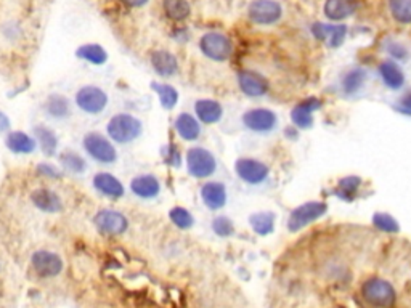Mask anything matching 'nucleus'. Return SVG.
<instances>
[{
  "label": "nucleus",
  "mask_w": 411,
  "mask_h": 308,
  "mask_svg": "<svg viewBox=\"0 0 411 308\" xmlns=\"http://www.w3.org/2000/svg\"><path fill=\"white\" fill-rule=\"evenodd\" d=\"M144 134V122L130 113H118L106 122V135L114 145H129Z\"/></svg>",
  "instance_id": "f257e3e1"
},
{
  "label": "nucleus",
  "mask_w": 411,
  "mask_h": 308,
  "mask_svg": "<svg viewBox=\"0 0 411 308\" xmlns=\"http://www.w3.org/2000/svg\"><path fill=\"white\" fill-rule=\"evenodd\" d=\"M82 148L87 156L102 166H113L118 162L116 145L108 139L106 134L92 130L87 132L82 139Z\"/></svg>",
  "instance_id": "f03ea898"
},
{
  "label": "nucleus",
  "mask_w": 411,
  "mask_h": 308,
  "mask_svg": "<svg viewBox=\"0 0 411 308\" xmlns=\"http://www.w3.org/2000/svg\"><path fill=\"white\" fill-rule=\"evenodd\" d=\"M74 104L78 106L79 111L87 115H98L106 111L109 104V97L105 89L98 85H82L81 89L76 92Z\"/></svg>",
  "instance_id": "7ed1b4c3"
},
{
  "label": "nucleus",
  "mask_w": 411,
  "mask_h": 308,
  "mask_svg": "<svg viewBox=\"0 0 411 308\" xmlns=\"http://www.w3.org/2000/svg\"><path fill=\"white\" fill-rule=\"evenodd\" d=\"M186 169L191 177L204 180L212 177L217 170L216 156L206 148L193 146L186 151Z\"/></svg>",
  "instance_id": "20e7f679"
},
{
  "label": "nucleus",
  "mask_w": 411,
  "mask_h": 308,
  "mask_svg": "<svg viewBox=\"0 0 411 308\" xmlns=\"http://www.w3.org/2000/svg\"><path fill=\"white\" fill-rule=\"evenodd\" d=\"M328 212V204L321 201H307L304 204L293 209L288 218V230L291 233L300 231L310 223L320 220Z\"/></svg>",
  "instance_id": "39448f33"
},
{
  "label": "nucleus",
  "mask_w": 411,
  "mask_h": 308,
  "mask_svg": "<svg viewBox=\"0 0 411 308\" xmlns=\"http://www.w3.org/2000/svg\"><path fill=\"white\" fill-rule=\"evenodd\" d=\"M361 294L370 305L377 308H387L396 302V289L382 278H370L365 281L361 286Z\"/></svg>",
  "instance_id": "423d86ee"
},
{
  "label": "nucleus",
  "mask_w": 411,
  "mask_h": 308,
  "mask_svg": "<svg viewBox=\"0 0 411 308\" xmlns=\"http://www.w3.org/2000/svg\"><path fill=\"white\" fill-rule=\"evenodd\" d=\"M93 227L102 234L120 236L129 230V218L116 209H100L93 216Z\"/></svg>",
  "instance_id": "0eeeda50"
},
{
  "label": "nucleus",
  "mask_w": 411,
  "mask_h": 308,
  "mask_svg": "<svg viewBox=\"0 0 411 308\" xmlns=\"http://www.w3.org/2000/svg\"><path fill=\"white\" fill-rule=\"evenodd\" d=\"M200 50L212 62H227L233 53V43L225 34L207 32L200 38Z\"/></svg>",
  "instance_id": "6e6552de"
},
{
  "label": "nucleus",
  "mask_w": 411,
  "mask_h": 308,
  "mask_svg": "<svg viewBox=\"0 0 411 308\" xmlns=\"http://www.w3.org/2000/svg\"><path fill=\"white\" fill-rule=\"evenodd\" d=\"M235 174L238 178L251 186L262 185L270 177V167L254 158H239L235 162Z\"/></svg>",
  "instance_id": "1a4fd4ad"
},
{
  "label": "nucleus",
  "mask_w": 411,
  "mask_h": 308,
  "mask_svg": "<svg viewBox=\"0 0 411 308\" xmlns=\"http://www.w3.org/2000/svg\"><path fill=\"white\" fill-rule=\"evenodd\" d=\"M243 125L254 134H272L278 127V115L268 108H252L243 114Z\"/></svg>",
  "instance_id": "9d476101"
},
{
  "label": "nucleus",
  "mask_w": 411,
  "mask_h": 308,
  "mask_svg": "<svg viewBox=\"0 0 411 308\" xmlns=\"http://www.w3.org/2000/svg\"><path fill=\"white\" fill-rule=\"evenodd\" d=\"M31 265L41 278H57L64 270V262L60 254L53 251L39 249L32 252Z\"/></svg>",
  "instance_id": "9b49d317"
},
{
  "label": "nucleus",
  "mask_w": 411,
  "mask_h": 308,
  "mask_svg": "<svg viewBox=\"0 0 411 308\" xmlns=\"http://www.w3.org/2000/svg\"><path fill=\"white\" fill-rule=\"evenodd\" d=\"M249 20L259 26H272L283 16L281 5L275 0H254L248 10Z\"/></svg>",
  "instance_id": "f8f14e48"
},
{
  "label": "nucleus",
  "mask_w": 411,
  "mask_h": 308,
  "mask_svg": "<svg viewBox=\"0 0 411 308\" xmlns=\"http://www.w3.org/2000/svg\"><path fill=\"white\" fill-rule=\"evenodd\" d=\"M29 200L37 211L43 214H50V216H57V214H62L64 211V202L63 197L58 195L57 191L52 188H36L31 191Z\"/></svg>",
  "instance_id": "ddd939ff"
},
{
  "label": "nucleus",
  "mask_w": 411,
  "mask_h": 308,
  "mask_svg": "<svg viewBox=\"0 0 411 308\" xmlns=\"http://www.w3.org/2000/svg\"><path fill=\"white\" fill-rule=\"evenodd\" d=\"M92 186L98 195L108 197V200L118 201L125 196V186L116 175L111 172H97L92 178Z\"/></svg>",
  "instance_id": "4468645a"
},
{
  "label": "nucleus",
  "mask_w": 411,
  "mask_h": 308,
  "mask_svg": "<svg viewBox=\"0 0 411 308\" xmlns=\"http://www.w3.org/2000/svg\"><path fill=\"white\" fill-rule=\"evenodd\" d=\"M320 108H321L320 98L309 97V98H305V100L299 102L291 111L293 124L300 130L312 129V127H314V124H315L314 113L319 111Z\"/></svg>",
  "instance_id": "2eb2a0df"
},
{
  "label": "nucleus",
  "mask_w": 411,
  "mask_h": 308,
  "mask_svg": "<svg viewBox=\"0 0 411 308\" xmlns=\"http://www.w3.org/2000/svg\"><path fill=\"white\" fill-rule=\"evenodd\" d=\"M5 148L16 156H31L37 151V141L34 135L23 130H10L5 135Z\"/></svg>",
  "instance_id": "dca6fc26"
},
{
  "label": "nucleus",
  "mask_w": 411,
  "mask_h": 308,
  "mask_svg": "<svg viewBox=\"0 0 411 308\" xmlns=\"http://www.w3.org/2000/svg\"><path fill=\"white\" fill-rule=\"evenodd\" d=\"M130 192L140 200L150 201L160 196L161 181L153 174H140L130 180Z\"/></svg>",
  "instance_id": "f3484780"
},
{
  "label": "nucleus",
  "mask_w": 411,
  "mask_h": 308,
  "mask_svg": "<svg viewBox=\"0 0 411 308\" xmlns=\"http://www.w3.org/2000/svg\"><path fill=\"white\" fill-rule=\"evenodd\" d=\"M238 85L239 90L244 93L246 97L259 98L264 97L268 92V82L264 76L251 69H243L238 73Z\"/></svg>",
  "instance_id": "a211bd4d"
},
{
  "label": "nucleus",
  "mask_w": 411,
  "mask_h": 308,
  "mask_svg": "<svg viewBox=\"0 0 411 308\" xmlns=\"http://www.w3.org/2000/svg\"><path fill=\"white\" fill-rule=\"evenodd\" d=\"M42 111L52 120H64L73 115V103L67 95L50 93L42 103Z\"/></svg>",
  "instance_id": "6ab92c4d"
},
{
  "label": "nucleus",
  "mask_w": 411,
  "mask_h": 308,
  "mask_svg": "<svg viewBox=\"0 0 411 308\" xmlns=\"http://www.w3.org/2000/svg\"><path fill=\"white\" fill-rule=\"evenodd\" d=\"M312 34L315 38L325 42L330 48L341 47L345 36H347V26L345 24H325V23H315L312 26Z\"/></svg>",
  "instance_id": "aec40b11"
},
{
  "label": "nucleus",
  "mask_w": 411,
  "mask_h": 308,
  "mask_svg": "<svg viewBox=\"0 0 411 308\" xmlns=\"http://www.w3.org/2000/svg\"><path fill=\"white\" fill-rule=\"evenodd\" d=\"M32 135L37 141V148L46 158H53L58 154L60 148V139L52 127H48L46 124H37L32 129Z\"/></svg>",
  "instance_id": "412c9836"
},
{
  "label": "nucleus",
  "mask_w": 411,
  "mask_h": 308,
  "mask_svg": "<svg viewBox=\"0 0 411 308\" xmlns=\"http://www.w3.org/2000/svg\"><path fill=\"white\" fill-rule=\"evenodd\" d=\"M201 200L209 211H221L227 204V188L221 181H206L201 186Z\"/></svg>",
  "instance_id": "4be33fe9"
},
{
  "label": "nucleus",
  "mask_w": 411,
  "mask_h": 308,
  "mask_svg": "<svg viewBox=\"0 0 411 308\" xmlns=\"http://www.w3.org/2000/svg\"><path fill=\"white\" fill-rule=\"evenodd\" d=\"M150 63L153 71L160 77H172L179 73L177 57L164 48L151 52Z\"/></svg>",
  "instance_id": "5701e85b"
},
{
  "label": "nucleus",
  "mask_w": 411,
  "mask_h": 308,
  "mask_svg": "<svg viewBox=\"0 0 411 308\" xmlns=\"http://www.w3.org/2000/svg\"><path fill=\"white\" fill-rule=\"evenodd\" d=\"M174 129L183 141H196L201 136L200 120L190 113H180L174 120Z\"/></svg>",
  "instance_id": "b1692460"
},
{
  "label": "nucleus",
  "mask_w": 411,
  "mask_h": 308,
  "mask_svg": "<svg viewBox=\"0 0 411 308\" xmlns=\"http://www.w3.org/2000/svg\"><path fill=\"white\" fill-rule=\"evenodd\" d=\"M195 115L202 124H217L223 118V108L217 100L201 98L195 103Z\"/></svg>",
  "instance_id": "393cba45"
},
{
  "label": "nucleus",
  "mask_w": 411,
  "mask_h": 308,
  "mask_svg": "<svg viewBox=\"0 0 411 308\" xmlns=\"http://www.w3.org/2000/svg\"><path fill=\"white\" fill-rule=\"evenodd\" d=\"M377 73H379L381 80L384 82V85L389 90L398 92L405 87V80L407 79H405L403 69L400 68V64L392 62V59H389V62H382L379 64V68H377Z\"/></svg>",
  "instance_id": "a878e982"
},
{
  "label": "nucleus",
  "mask_w": 411,
  "mask_h": 308,
  "mask_svg": "<svg viewBox=\"0 0 411 308\" xmlns=\"http://www.w3.org/2000/svg\"><path fill=\"white\" fill-rule=\"evenodd\" d=\"M358 8L357 0H326L325 2V15L331 21H342L349 16H352Z\"/></svg>",
  "instance_id": "bb28decb"
},
{
  "label": "nucleus",
  "mask_w": 411,
  "mask_h": 308,
  "mask_svg": "<svg viewBox=\"0 0 411 308\" xmlns=\"http://www.w3.org/2000/svg\"><path fill=\"white\" fill-rule=\"evenodd\" d=\"M76 58L92 66L106 64L109 55L108 50L100 43H82L76 48Z\"/></svg>",
  "instance_id": "cd10ccee"
},
{
  "label": "nucleus",
  "mask_w": 411,
  "mask_h": 308,
  "mask_svg": "<svg viewBox=\"0 0 411 308\" xmlns=\"http://www.w3.org/2000/svg\"><path fill=\"white\" fill-rule=\"evenodd\" d=\"M58 162L60 167H62L64 172H69L73 175H82L87 172V169H89L87 159L82 156L81 153L73 150H64L62 153H58Z\"/></svg>",
  "instance_id": "c85d7f7f"
},
{
  "label": "nucleus",
  "mask_w": 411,
  "mask_h": 308,
  "mask_svg": "<svg viewBox=\"0 0 411 308\" xmlns=\"http://www.w3.org/2000/svg\"><path fill=\"white\" fill-rule=\"evenodd\" d=\"M366 80H368V73L363 68H352L342 76L341 87L345 95H357L363 89Z\"/></svg>",
  "instance_id": "c756f323"
},
{
  "label": "nucleus",
  "mask_w": 411,
  "mask_h": 308,
  "mask_svg": "<svg viewBox=\"0 0 411 308\" xmlns=\"http://www.w3.org/2000/svg\"><path fill=\"white\" fill-rule=\"evenodd\" d=\"M275 222H277V216L270 211L254 212L252 216H249L251 228L256 234L259 236L272 234L273 230H275Z\"/></svg>",
  "instance_id": "7c9ffc66"
},
{
  "label": "nucleus",
  "mask_w": 411,
  "mask_h": 308,
  "mask_svg": "<svg viewBox=\"0 0 411 308\" xmlns=\"http://www.w3.org/2000/svg\"><path fill=\"white\" fill-rule=\"evenodd\" d=\"M151 90L160 98L161 106L166 111H171L179 103V92L174 85L166 84V82H151Z\"/></svg>",
  "instance_id": "2f4dec72"
},
{
  "label": "nucleus",
  "mask_w": 411,
  "mask_h": 308,
  "mask_svg": "<svg viewBox=\"0 0 411 308\" xmlns=\"http://www.w3.org/2000/svg\"><path fill=\"white\" fill-rule=\"evenodd\" d=\"M162 10L172 21H185L191 13L188 0H162Z\"/></svg>",
  "instance_id": "473e14b6"
},
{
  "label": "nucleus",
  "mask_w": 411,
  "mask_h": 308,
  "mask_svg": "<svg viewBox=\"0 0 411 308\" xmlns=\"http://www.w3.org/2000/svg\"><path fill=\"white\" fill-rule=\"evenodd\" d=\"M169 218L179 230H190L195 225V217L188 209L182 206H175L169 211Z\"/></svg>",
  "instance_id": "72a5a7b5"
},
{
  "label": "nucleus",
  "mask_w": 411,
  "mask_h": 308,
  "mask_svg": "<svg viewBox=\"0 0 411 308\" xmlns=\"http://www.w3.org/2000/svg\"><path fill=\"white\" fill-rule=\"evenodd\" d=\"M389 10L398 23L411 24V0H389Z\"/></svg>",
  "instance_id": "f704fd0d"
},
{
  "label": "nucleus",
  "mask_w": 411,
  "mask_h": 308,
  "mask_svg": "<svg viewBox=\"0 0 411 308\" xmlns=\"http://www.w3.org/2000/svg\"><path fill=\"white\" fill-rule=\"evenodd\" d=\"M372 227L382 233H398L400 225L397 218L387 212H376L372 216Z\"/></svg>",
  "instance_id": "c9c22d12"
},
{
  "label": "nucleus",
  "mask_w": 411,
  "mask_h": 308,
  "mask_svg": "<svg viewBox=\"0 0 411 308\" xmlns=\"http://www.w3.org/2000/svg\"><path fill=\"white\" fill-rule=\"evenodd\" d=\"M361 185V178L360 177H344L339 180L337 183V195L342 197L345 201H352L355 192L358 191Z\"/></svg>",
  "instance_id": "e433bc0d"
},
{
  "label": "nucleus",
  "mask_w": 411,
  "mask_h": 308,
  "mask_svg": "<svg viewBox=\"0 0 411 308\" xmlns=\"http://www.w3.org/2000/svg\"><path fill=\"white\" fill-rule=\"evenodd\" d=\"M36 175H39V177L47 178V180L58 181V180L63 178L64 170L60 166H57V164L43 161V162H39L36 166Z\"/></svg>",
  "instance_id": "4c0bfd02"
},
{
  "label": "nucleus",
  "mask_w": 411,
  "mask_h": 308,
  "mask_svg": "<svg viewBox=\"0 0 411 308\" xmlns=\"http://www.w3.org/2000/svg\"><path fill=\"white\" fill-rule=\"evenodd\" d=\"M161 158L166 166L169 167H174V169H179L182 167V154H180L179 148L172 145V143H169V145H164L161 148Z\"/></svg>",
  "instance_id": "58836bf2"
},
{
  "label": "nucleus",
  "mask_w": 411,
  "mask_h": 308,
  "mask_svg": "<svg viewBox=\"0 0 411 308\" xmlns=\"http://www.w3.org/2000/svg\"><path fill=\"white\" fill-rule=\"evenodd\" d=\"M212 231L221 238H228L235 233V223L232 222V218H228L227 216H218L212 220L211 223Z\"/></svg>",
  "instance_id": "ea45409f"
},
{
  "label": "nucleus",
  "mask_w": 411,
  "mask_h": 308,
  "mask_svg": "<svg viewBox=\"0 0 411 308\" xmlns=\"http://www.w3.org/2000/svg\"><path fill=\"white\" fill-rule=\"evenodd\" d=\"M387 52H389V55H391V57L397 58V59H405V58L408 57L407 48H405V47L402 46V43H397V42L389 43Z\"/></svg>",
  "instance_id": "a19ab883"
},
{
  "label": "nucleus",
  "mask_w": 411,
  "mask_h": 308,
  "mask_svg": "<svg viewBox=\"0 0 411 308\" xmlns=\"http://www.w3.org/2000/svg\"><path fill=\"white\" fill-rule=\"evenodd\" d=\"M10 130H12V119L8 118L7 113L0 109V134L7 135Z\"/></svg>",
  "instance_id": "79ce46f5"
},
{
  "label": "nucleus",
  "mask_w": 411,
  "mask_h": 308,
  "mask_svg": "<svg viewBox=\"0 0 411 308\" xmlns=\"http://www.w3.org/2000/svg\"><path fill=\"white\" fill-rule=\"evenodd\" d=\"M398 108L402 109L403 113H411V90L403 93L402 98L398 100Z\"/></svg>",
  "instance_id": "37998d69"
},
{
  "label": "nucleus",
  "mask_w": 411,
  "mask_h": 308,
  "mask_svg": "<svg viewBox=\"0 0 411 308\" xmlns=\"http://www.w3.org/2000/svg\"><path fill=\"white\" fill-rule=\"evenodd\" d=\"M4 26L7 27V29H10V34L5 36V38H8V41H15V38L21 34L20 26L16 23H12V21H10V23H7V24H4Z\"/></svg>",
  "instance_id": "c03bdc74"
},
{
  "label": "nucleus",
  "mask_w": 411,
  "mask_h": 308,
  "mask_svg": "<svg viewBox=\"0 0 411 308\" xmlns=\"http://www.w3.org/2000/svg\"><path fill=\"white\" fill-rule=\"evenodd\" d=\"M124 5H127L130 8H141L145 7V5L150 2V0H120Z\"/></svg>",
  "instance_id": "a18cd8bd"
}]
</instances>
